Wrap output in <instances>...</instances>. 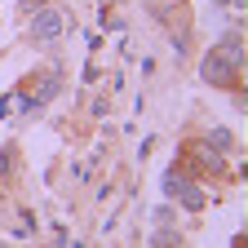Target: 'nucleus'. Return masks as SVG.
<instances>
[{"instance_id": "1", "label": "nucleus", "mask_w": 248, "mask_h": 248, "mask_svg": "<svg viewBox=\"0 0 248 248\" xmlns=\"http://www.w3.org/2000/svg\"><path fill=\"white\" fill-rule=\"evenodd\" d=\"M204 84H239V58H231L222 45L204 53V67H200Z\"/></svg>"}, {"instance_id": "2", "label": "nucleus", "mask_w": 248, "mask_h": 248, "mask_svg": "<svg viewBox=\"0 0 248 248\" xmlns=\"http://www.w3.org/2000/svg\"><path fill=\"white\" fill-rule=\"evenodd\" d=\"M62 31H67V18H62L53 5H40L36 14H31V36L36 40H58Z\"/></svg>"}, {"instance_id": "3", "label": "nucleus", "mask_w": 248, "mask_h": 248, "mask_svg": "<svg viewBox=\"0 0 248 248\" xmlns=\"http://www.w3.org/2000/svg\"><path fill=\"white\" fill-rule=\"evenodd\" d=\"M208 151L226 160V155L235 151V133H226V129H213V133H208Z\"/></svg>"}, {"instance_id": "4", "label": "nucleus", "mask_w": 248, "mask_h": 248, "mask_svg": "<svg viewBox=\"0 0 248 248\" xmlns=\"http://www.w3.org/2000/svg\"><path fill=\"white\" fill-rule=\"evenodd\" d=\"M177 200H182V208H191V213H195V208L204 204V191H200V186H195V182H186V186H182V191H177Z\"/></svg>"}, {"instance_id": "5", "label": "nucleus", "mask_w": 248, "mask_h": 248, "mask_svg": "<svg viewBox=\"0 0 248 248\" xmlns=\"http://www.w3.org/2000/svg\"><path fill=\"white\" fill-rule=\"evenodd\" d=\"M151 248H177V235L160 226V231H155V239H151Z\"/></svg>"}, {"instance_id": "6", "label": "nucleus", "mask_w": 248, "mask_h": 248, "mask_svg": "<svg viewBox=\"0 0 248 248\" xmlns=\"http://www.w3.org/2000/svg\"><path fill=\"white\" fill-rule=\"evenodd\" d=\"M182 186H186V182H182V173H169V177H164V195H177Z\"/></svg>"}, {"instance_id": "7", "label": "nucleus", "mask_w": 248, "mask_h": 248, "mask_svg": "<svg viewBox=\"0 0 248 248\" xmlns=\"http://www.w3.org/2000/svg\"><path fill=\"white\" fill-rule=\"evenodd\" d=\"M40 5H49V0H18V9H22V14H36Z\"/></svg>"}, {"instance_id": "8", "label": "nucleus", "mask_w": 248, "mask_h": 248, "mask_svg": "<svg viewBox=\"0 0 248 248\" xmlns=\"http://www.w3.org/2000/svg\"><path fill=\"white\" fill-rule=\"evenodd\" d=\"M213 5H226V0H213Z\"/></svg>"}]
</instances>
